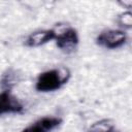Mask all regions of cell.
Returning a JSON list of instances; mask_svg holds the SVG:
<instances>
[{"label": "cell", "mask_w": 132, "mask_h": 132, "mask_svg": "<svg viewBox=\"0 0 132 132\" xmlns=\"http://www.w3.org/2000/svg\"><path fill=\"white\" fill-rule=\"evenodd\" d=\"M62 123V119L58 117H42L23 129L21 132H52Z\"/></svg>", "instance_id": "5"}, {"label": "cell", "mask_w": 132, "mask_h": 132, "mask_svg": "<svg viewBox=\"0 0 132 132\" xmlns=\"http://www.w3.org/2000/svg\"><path fill=\"white\" fill-rule=\"evenodd\" d=\"M56 34H57V31L55 29L37 30L28 35V37L25 40V44L26 46H29V47H38L55 39Z\"/></svg>", "instance_id": "6"}, {"label": "cell", "mask_w": 132, "mask_h": 132, "mask_svg": "<svg viewBox=\"0 0 132 132\" xmlns=\"http://www.w3.org/2000/svg\"><path fill=\"white\" fill-rule=\"evenodd\" d=\"M24 105L13 96L10 91H2L0 93V116L4 113H22Z\"/></svg>", "instance_id": "4"}, {"label": "cell", "mask_w": 132, "mask_h": 132, "mask_svg": "<svg viewBox=\"0 0 132 132\" xmlns=\"http://www.w3.org/2000/svg\"><path fill=\"white\" fill-rule=\"evenodd\" d=\"M87 132H120V130L117 128L112 120L102 119L91 124Z\"/></svg>", "instance_id": "7"}, {"label": "cell", "mask_w": 132, "mask_h": 132, "mask_svg": "<svg viewBox=\"0 0 132 132\" xmlns=\"http://www.w3.org/2000/svg\"><path fill=\"white\" fill-rule=\"evenodd\" d=\"M127 34L123 30L107 29L100 32L96 37V43L108 50L122 47L127 41Z\"/></svg>", "instance_id": "2"}, {"label": "cell", "mask_w": 132, "mask_h": 132, "mask_svg": "<svg viewBox=\"0 0 132 132\" xmlns=\"http://www.w3.org/2000/svg\"><path fill=\"white\" fill-rule=\"evenodd\" d=\"M118 23L121 26L130 29L132 27V14H131V12L126 11V12H123L122 14H120L118 18Z\"/></svg>", "instance_id": "9"}, {"label": "cell", "mask_w": 132, "mask_h": 132, "mask_svg": "<svg viewBox=\"0 0 132 132\" xmlns=\"http://www.w3.org/2000/svg\"><path fill=\"white\" fill-rule=\"evenodd\" d=\"M71 76V72L67 67H59L41 72L36 80L35 89L38 92H54L61 89Z\"/></svg>", "instance_id": "1"}, {"label": "cell", "mask_w": 132, "mask_h": 132, "mask_svg": "<svg viewBox=\"0 0 132 132\" xmlns=\"http://www.w3.org/2000/svg\"><path fill=\"white\" fill-rule=\"evenodd\" d=\"M20 80V74L13 69L6 70L1 78H0V86L3 89V91H10Z\"/></svg>", "instance_id": "8"}, {"label": "cell", "mask_w": 132, "mask_h": 132, "mask_svg": "<svg viewBox=\"0 0 132 132\" xmlns=\"http://www.w3.org/2000/svg\"><path fill=\"white\" fill-rule=\"evenodd\" d=\"M56 44L57 46L64 53L70 54L73 53L79 42V37L77 31L72 27H67L66 29L57 32L56 37Z\"/></svg>", "instance_id": "3"}]
</instances>
